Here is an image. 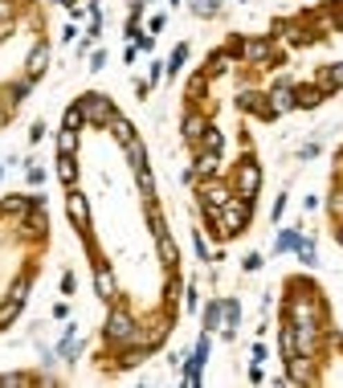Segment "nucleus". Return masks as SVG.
I'll use <instances>...</instances> for the list:
<instances>
[{
	"label": "nucleus",
	"instance_id": "2eb2a0df",
	"mask_svg": "<svg viewBox=\"0 0 343 388\" xmlns=\"http://www.w3.org/2000/svg\"><path fill=\"white\" fill-rule=\"evenodd\" d=\"M295 340H299V355H315L319 351V323H295Z\"/></svg>",
	"mask_w": 343,
	"mask_h": 388
},
{
	"label": "nucleus",
	"instance_id": "e433bc0d",
	"mask_svg": "<svg viewBox=\"0 0 343 388\" xmlns=\"http://www.w3.org/2000/svg\"><path fill=\"white\" fill-rule=\"evenodd\" d=\"M184 62H188V45L180 41L176 49H172V57H168V66H164V70H168V74H180V70H184Z\"/></svg>",
	"mask_w": 343,
	"mask_h": 388
},
{
	"label": "nucleus",
	"instance_id": "7ed1b4c3",
	"mask_svg": "<svg viewBox=\"0 0 343 388\" xmlns=\"http://www.w3.org/2000/svg\"><path fill=\"white\" fill-rule=\"evenodd\" d=\"M74 102L82 107L86 127H111V119L119 115V111H115V102H111L106 94H98V90H86V94H78Z\"/></svg>",
	"mask_w": 343,
	"mask_h": 388
},
{
	"label": "nucleus",
	"instance_id": "1a4fd4ad",
	"mask_svg": "<svg viewBox=\"0 0 343 388\" xmlns=\"http://www.w3.org/2000/svg\"><path fill=\"white\" fill-rule=\"evenodd\" d=\"M94 290L102 302H115L119 299V282H115V270L106 261H94Z\"/></svg>",
	"mask_w": 343,
	"mask_h": 388
},
{
	"label": "nucleus",
	"instance_id": "c03bdc74",
	"mask_svg": "<svg viewBox=\"0 0 343 388\" xmlns=\"http://www.w3.org/2000/svg\"><path fill=\"white\" fill-rule=\"evenodd\" d=\"M241 270H245V274L261 270V254H245V258H241Z\"/></svg>",
	"mask_w": 343,
	"mask_h": 388
},
{
	"label": "nucleus",
	"instance_id": "9b49d317",
	"mask_svg": "<svg viewBox=\"0 0 343 388\" xmlns=\"http://www.w3.org/2000/svg\"><path fill=\"white\" fill-rule=\"evenodd\" d=\"M180 131H184V139L196 147V143L205 139V131H209V115H201L196 107H188V111H184V119H180Z\"/></svg>",
	"mask_w": 343,
	"mask_h": 388
},
{
	"label": "nucleus",
	"instance_id": "f3484780",
	"mask_svg": "<svg viewBox=\"0 0 343 388\" xmlns=\"http://www.w3.org/2000/svg\"><path fill=\"white\" fill-rule=\"evenodd\" d=\"M156 254H160V261H164V270H176V266H180V250H176V241H172L168 229L156 233Z\"/></svg>",
	"mask_w": 343,
	"mask_h": 388
},
{
	"label": "nucleus",
	"instance_id": "0eeeda50",
	"mask_svg": "<svg viewBox=\"0 0 343 388\" xmlns=\"http://www.w3.org/2000/svg\"><path fill=\"white\" fill-rule=\"evenodd\" d=\"M237 107H241L245 115H257L261 123L278 119V115L270 111V94H261V90H241V94H237Z\"/></svg>",
	"mask_w": 343,
	"mask_h": 388
},
{
	"label": "nucleus",
	"instance_id": "a878e982",
	"mask_svg": "<svg viewBox=\"0 0 343 388\" xmlns=\"http://www.w3.org/2000/svg\"><path fill=\"white\" fill-rule=\"evenodd\" d=\"M123 151H127V164H131V172H139V168H147V147H143V139H139V135L131 139V143L123 147Z\"/></svg>",
	"mask_w": 343,
	"mask_h": 388
},
{
	"label": "nucleus",
	"instance_id": "c756f323",
	"mask_svg": "<svg viewBox=\"0 0 343 388\" xmlns=\"http://www.w3.org/2000/svg\"><path fill=\"white\" fill-rule=\"evenodd\" d=\"M21 306H25V302H17V299H8V295H4V302H0V331H4V327H12V323L21 319Z\"/></svg>",
	"mask_w": 343,
	"mask_h": 388
},
{
	"label": "nucleus",
	"instance_id": "7c9ffc66",
	"mask_svg": "<svg viewBox=\"0 0 343 388\" xmlns=\"http://www.w3.org/2000/svg\"><path fill=\"white\" fill-rule=\"evenodd\" d=\"M299 229H282V233H278V241H274V254H295V250H299Z\"/></svg>",
	"mask_w": 343,
	"mask_h": 388
},
{
	"label": "nucleus",
	"instance_id": "4c0bfd02",
	"mask_svg": "<svg viewBox=\"0 0 343 388\" xmlns=\"http://www.w3.org/2000/svg\"><path fill=\"white\" fill-rule=\"evenodd\" d=\"M21 385H37V376H25V372H4L0 388H21Z\"/></svg>",
	"mask_w": 343,
	"mask_h": 388
},
{
	"label": "nucleus",
	"instance_id": "5701e85b",
	"mask_svg": "<svg viewBox=\"0 0 343 388\" xmlns=\"http://www.w3.org/2000/svg\"><path fill=\"white\" fill-rule=\"evenodd\" d=\"M192 168H196V176H201V180L216 176V172H221V151H205V147H201V151H196V164H192Z\"/></svg>",
	"mask_w": 343,
	"mask_h": 388
},
{
	"label": "nucleus",
	"instance_id": "a19ab883",
	"mask_svg": "<svg viewBox=\"0 0 343 388\" xmlns=\"http://www.w3.org/2000/svg\"><path fill=\"white\" fill-rule=\"evenodd\" d=\"M209 331H205V335H201V340H196V347H192V360H196V364H209Z\"/></svg>",
	"mask_w": 343,
	"mask_h": 388
},
{
	"label": "nucleus",
	"instance_id": "680f3d73",
	"mask_svg": "<svg viewBox=\"0 0 343 388\" xmlns=\"http://www.w3.org/2000/svg\"><path fill=\"white\" fill-rule=\"evenodd\" d=\"M241 4H250V0H241Z\"/></svg>",
	"mask_w": 343,
	"mask_h": 388
},
{
	"label": "nucleus",
	"instance_id": "5fc2aeb1",
	"mask_svg": "<svg viewBox=\"0 0 343 388\" xmlns=\"http://www.w3.org/2000/svg\"><path fill=\"white\" fill-rule=\"evenodd\" d=\"M41 180H45V172H41V168H33V164H29V184H41Z\"/></svg>",
	"mask_w": 343,
	"mask_h": 388
},
{
	"label": "nucleus",
	"instance_id": "c9c22d12",
	"mask_svg": "<svg viewBox=\"0 0 343 388\" xmlns=\"http://www.w3.org/2000/svg\"><path fill=\"white\" fill-rule=\"evenodd\" d=\"M188 8H192L196 17H205V21H209V17L221 12V0H188Z\"/></svg>",
	"mask_w": 343,
	"mask_h": 388
},
{
	"label": "nucleus",
	"instance_id": "bf43d9fd",
	"mask_svg": "<svg viewBox=\"0 0 343 388\" xmlns=\"http://www.w3.org/2000/svg\"><path fill=\"white\" fill-rule=\"evenodd\" d=\"M62 8H70V12H78V0H57Z\"/></svg>",
	"mask_w": 343,
	"mask_h": 388
},
{
	"label": "nucleus",
	"instance_id": "58836bf2",
	"mask_svg": "<svg viewBox=\"0 0 343 388\" xmlns=\"http://www.w3.org/2000/svg\"><path fill=\"white\" fill-rule=\"evenodd\" d=\"M327 213L335 216V221H343V184L331 188V196H327Z\"/></svg>",
	"mask_w": 343,
	"mask_h": 388
},
{
	"label": "nucleus",
	"instance_id": "9d476101",
	"mask_svg": "<svg viewBox=\"0 0 343 388\" xmlns=\"http://www.w3.org/2000/svg\"><path fill=\"white\" fill-rule=\"evenodd\" d=\"M29 94H33V78L25 74V78H17V82H8V86L0 90V107H4V111H17Z\"/></svg>",
	"mask_w": 343,
	"mask_h": 388
},
{
	"label": "nucleus",
	"instance_id": "b1692460",
	"mask_svg": "<svg viewBox=\"0 0 343 388\" xmlns=\"http://www.w3.org/2000/svg\"><path fill=\"white\" fill-rule=\"evenodd\" d=\"M25 229H29V233H33L37 241H45V233H49V216H45V209H41V205L25 213Z\"/></svg>",
	"mask_w": 343,
	"mask_h": 388
},
{
	"label": "nucleus",
	"instance_id": "aec40b11",
	"mask_svg": "<svg viewBox=\"0 0 343 388\" xmlns=\"http://www.w3.org/2000/svg\"><path fill=\"white\" fill-rule=\"evenodd\" d=\"M278 351H282V364L290 355H299V340H295V323L290 319H282V327H278Z\"/></svg>",
	"mask_w": 343,
	"mask_h": 388
},
{
	"label": "nucleus",
	"instance_id": "cd10ccee",
	"mask_svg": "<svg viewBox=\"0 0 343 388\" xmlns=\"http://www.w3.org/2000/svg\"><path fill=\"white\" fill-rule=\"evenodd\" d=\"M111 135H115V143H119V147H127L131 139H135V127H131V119L115 115V119H111Z\"/></svg>",
	"mask_w": 343,
	"mask_h": 388
},
{
	"label": "nucleus",
	"instance_id": "473e14b6",
	"mask_svg": "<svg viewBox=\"0 0 343 388\" xmlns=\"http://www.w3.org/2000/svg\"><path fill=\"white\" fill-rule=\"evenodd\" d=\"M201 147H205V151H225V131H216L213 123H209V131H205V139L196 143V151H201Z\"/></svg>",
	"mask_w": 343,
	"mask_h": 388
},
{
	"label": "nucleus",
	"instance_id": "f8f14e48",
	"mask_svg": "<svg viewBox=\"0 0 343 388\" xmlns=\"http://www.w3.org/2000/svg\"><path fill=\"white\" fill-rule=\"evenodd\" d=\"M151 351H156V347H147V344H127L123 351H119V360H115V368H119V372H131V368H139V364H147V360H151Z\"/></svg>",
	"mask_w": 343,
	"mask_h": 388
},
{
	"label": "nucleus",
	"instance_id": "3c124183",
	"mask_svg": "<svg viewBox=\"0 0 343 388\" xmlns=\"http://www.w3.org/2000/svg\"><path fill=\"white\" fill-rule=\"evenodd\" d=\"M282 213H286V192H282V196L274 201V221H282Z\"/></svg>",
	"mask_w": 343,
	"mask_h": 388
},
{
	"label": "nucleus",
	"instance_id": "8fccbe9b",
	"mask_svg": "<svg viewBox=\"0 0 343 388\" xmlns=\"http://www.w3.org/2000/svg\"><path fill=\"white\" fill-rule=\"evenodd\" d=\"M184 306L196 311V306H201V295H196V290H184Z\"/></svg>",
	"mask_w": 343,
	"mask_h": 388
},
{
	"label": "nucleus",
	"instance_id": "72a5a7b5",
	"mask_svg": "<svg viewBox=\"0 0 343 388\" xmlns=\"http://www.w3.org/2000/svg\"><path fill=\"white\" fill-rule=\"evenodd\" d=\"M62 127H70V131H82V127H86V119H82V107H78V102H70V107L62 111Z\"/></svg>",
	"mask_w": 343,
	"mask_h": 388
},
{
	"label": "nucleus",
	"instance_id": "6e6552de",
	"mask_svg": "<svg viewBox=\"0 0 343 388\" xmlns=\"http://www.w3.org/2000/svg\"><path fill=\"white\" fill-rule=\"evenodd\" d=\"M270 111H274V115L299 111V107H295V82H290V78H278V82H274V90H270Z\"/></svg>",
	"mask_w": 343,
	"mask_h": 388
},
{
	"label": "nucleus",
	"instance_id": "ddd939ff",
	"mask_svg": "<svg viewBox=\"0 0 343 388\" xmlns=\"http://www.w3.org/2000/svg\"><path fill=\"white\" fill-rule=\"evenodd\" d=\"M323 98H327V90L319 86V82H295V107L299 111H315V107H323Z\"/></svg>",
	"mask_w": 343,
	"mask_h": 388
},
{
	"label": "nucleus",
	"instance_id": "4be33fe9",
	"mask_svg": "<svg viewBox=\"0 0 343 388\" xmlns=\"http://www.w3.org/2000/svg\"><path fill=\"white\" fill-rule=\"evenodd\" d=\"M184 98H188V102H192V107H196V102H205V98H209V78H205V74H201V70H196V74H188V82H184Z\"/></svg>",
	"mask_w": 343,
	"mask_h": 388
},
{
	"label": "nucleus",
	"instance_id": "a211bd4d",
	"mask_svg": "<svg viewBox=\"0 0 343 388\" xmlns=\"http://www.w3.org/2000/svg\"><path fill=\"white\" fill-rule=\"evenodd\" d=\"M237 323H241V306H237V299H221V331H225V340H233Z\"/></svg>",
	"mask_w": 343,
	"mask_h": 388
},
{
	"label": "nucleus",
	"instance_id": "49530a36",
	"mask_svg": "<svg viewBox=\"0 0 343 388\" xmlns=\"http://www.w3.org/2000/svg\"><path fill=\"white\" fill-rule=\"evenodd\" d=\"M102 66H106V49H94L90 53V70H102Z\"/></svg>",
	"mask_w": 343,
	"mask_h": 388
},
{
	"label": "nucleus",
	"instance_id": "2f4dec72",
	"mask_svg": "<svg viewBox=\"0 0 343 388\" xmlns=\"http://www.w3.org/2000/svg\"><path fill=\"white\" fill-rule=\"evenodd\" d=\"M135 188H139V196H143V201H156V176L147 172V168H139V172H135Z\"/></svg>",
	"mask_w": 343,
	"mask_h": 388
},
{
	"label": "nucleus",
	"instance_id": "864d4df0",
	"mask_svg": "<svg viewBox=\"0 0 343 388\" xmlns=\"http://www.w3.org/2000/svg\"><path fill=\"white\" fill-rule=\"evenodd\" d=\"M135 57H139V45H127V49H123V62H127V66H131Z\"/></svg>",
	"mask_w": 343,
	"mask_h": 388
},
{
	"label": "nucleus",
	"instance_id": "f03ea898",
	"mask_svg": "<svg viewBox=\"0 0 343 388\" xmlns=\"http://www.w3.org/2000/svg\"><path fill=\"white\" fill-rule=\"evenodd\" d=\"M250 216H254V196L233 192V196H229V205L221 209V237H241V233H245V225H250Z\"/></svg>",
	"mask_w": 343,
	"mask_h": 388
},
{
	"label": "nucleus",
	"instance_id": "dca6fc26",
	"mask_svg": "<svg viewBox=\"0 0 343 388\" xmlns=\"http://www.w3.org/2000/svg\"><path fill=\"white\" fill-rule=\"evenodd\" d=\"M229 62H233V57H229V49H213V53L205 57L201 74H205V78L213 82V78H221V74H229Z\"/></svg>",
	"mask_w": 343,
	"mask_h": 388
},
{
	"label": "nucleus",
	"instance_id": "f704fd0d",
	"mask_svg": "<svg viewBox=\"0 0 343 388\" xmlns=\"http://www.w3.org/2000/svg\"><path fill=\"white\" fill-rule=\"evenodd\" d=\"M205 331H209V335L221 331V299H213L209 306H205Z\"/></svg>",
	"mask_w": 343,
	"mask_h": 388
},
{
	"label": "nucleus",
	"instance_id": "4468645a",
	"mask_svg": "<svg viewBox=\"0 0 343 388\" xmlns=\"http://www.w3.org/2000/svg\"><path fill=\"white\" fill-rule=\"evenodd\" d=\"M66 213H70V221H74L78 229H86V221H90V201H86V192H78V188L66 192Z\"/></svg>",
	"mask_w": 343,
	"mask_h": 388
},
{
	"label": "nucleus",
	"instance_id": "4d7b16f0",
	"mask_svg": "<svg viewBox=\"0 0 343 388\" xmlns=\"http://www.w3.org/2000/svg\"><path fill=\"white\" fill-rule=\"evenodd\" d=\"M250 355H254V364H266V347H261V344H254V351H250Z\"/></svg>",
	"mask_w": 343,
	"mask_h": 388
},
{
	"label": "nucleus",
	"instance_id": "6ab92c4d",
	"mask_svg": "<svg viewBox=\"0 0 343 388\" xmlns=\"http://www.w3.org/2000/svg\"><path fill=\"white\" fill-rule=\"evenodd\" d=\"M45 70H49V45L37 41V45H33V53H29V66H25V74H29V78L37 82Z\"/></svg>",
	"mask_w": 343,
	"mask_h": 388
},
{
	"label": "nucleus",
	"instance_id": "412c9836",
	"mask_svg": "<svg viewBox=\"0 0 343 388\" xmlns=\"http://www.w3.org/2000/svg\"><path fill=\"white\" fill-rule=\"evenodd\" d=\"M315 82H319V86L327 90V94H335V90H343V62H331V66H323Z\"/></svg>",
	"mask_w": 343,
	"mask_h": 388
},
{
	"label": "nucleus",
	"instance_id": "a18cd8bd",
	"mask_svg": "<svg viewBox=\"0 0 343 388\" xmlns=\"http://www.w3.org/2000/svg\"><path fill=\"white\" fill-rule=\"evenodd\" d=\"M164 25H168V17H164V12H156V17H151V21H147V33H151V37H156V33H160V29H164Z\"/></svg>",
	"mask_w": 343,
	"mask_h": 388
},
{
	"label": "nucleus",
	"instance_id": "09e8293b",
	"mask_svg": "<svg viewBox=\"0 0 343 388\" xmlns=\"http://www.w3.org/2000/svg\"><path fill=\"white\" fill-rule=\"evenodd\" d=\"M164 74H168V70H164V62H151V70H147V78H151V82H160Z\"/></svg>",
	"mask_w": 343,
	"mask_h": 388
},
{
	"label": "nucleus",
	"instance_id": "423d86ee",
	"mask_svg": "<svg viewBox=\"0 0 343 388\" xmlns=\"http://www.w3.org/2000/svg\"><path fill=\"white\" fill-rule=\"evenodd\" d=\"M282 49L274 45V37H250V41H241V62H250V66H274V57H278Z\"/></svg>",
	"mask_w": 343,
	"mask_h": 388
},
{
	"label": "nucleus",
	"instance_id": "603ef678",
	"mask_svg": "<svg viewBox=\"0 0 343 388\" xmlns=\"http://www.w3.org/2000/svg\"><path fill=\"white\" fill-rule=\"evenodd\" d=\"M135 45H139V49H143V53H147V49H151V45H156V37H151V33H143V37H139V41H135Z\"/></svg>",
	"mask_w": 343,
	"mask_h": 388
},
{
	"label": "nucleus",
	"instance_id": "6e6d98bb",
	"mask_svg": "<svg viewBox=\"0 0 343 388\" xmlns=\"http://www.w3.org/2000/svg\"><path fill=\"white\" fill-rule=\"evenodd\" d=\"M29 139L37 143V139H45V123H33V131H29Z\"/></svg>",
	"mask_w": 343,
	"mask_h": 388
},
{
	"label": "nucleus",
	"instance_id": "bb28decb",
	"mask_svg": "<svg viewBox=\"0 0 343 388\" xmlns=\"http://www.w3.org/2000/svg\"><path fill=\"white\" fill-rule=\"evenodd\" d=\"M184 295V282H180V274L168 270V286H164V302H168V315H176V302Z\"/></svg>",
	"mask_w": 343,
	"mask_h": 388
},
{
	"label": "nucleus",
	"instance_id": "f257e3e1",
	"mask_svg": "<svg viewBox=\"0 0 343 388\" xmlns=\"http://www.w3.org/2000/svg\"><path fill=\"white\" fill-rule=\"evenodd\" d=\"M102 335H106V344H139V323H135V315H131L123 302H111V315H106V327H102Z\"/></svg>",
	"mask_w": 343,
	"mask_h": 388
},
{
	"label": "nucleus",
	"instance_id": "13d9d810",
	"mask_svg": "<svg viewBox=\"0 0 343 388\" xmlns=\"http://www.w3.org/2000/svg\"><path fill=\"white\" fill-rule=\"evenodd\" d=\"M8 119H12V111H4V107H0V131L8 127Z\"/></svg>",
	"mask_w": 343,
	"mask_h": 388
},
{
	"label": "nucleus",
	"instance_id": "20e7f679",
	"mask_svg": "<svg viewBox=\"0 0 343 388\" xmlns=\"http://www.w3.org/2000/svg\"><path fill=\"white\" fill-rule=\"evenodd\" d=\"M196 196H201V209L221 213V209L229 205V196H233V184H229V180H221V176H209V180H201V184H196Z\"/></svg>",
	"mask_w": 343,
	"mask_h": 388
},
{
	"label": "nucleus",
	"instance_id": "37998d69",
	"mask_svg": "<svg viewBox=\"0 0 343 388\" xmlns=\"http://www.w3.org/2000/svg\"><path fill=\"white\" fill-rule=\"evenodd\" d=\"M192 250L201 254V261H213V254H209V246H205V237H201V233H192Z\"/></svg>",
	"mask_w": 343,
	"mask_h": 388
},
{
	"label": "nucleus",
	"instance_id": "052dcab7",
	"mask_svg": "<svg viewBox=\"0 0 343 388\" xmlns=\"http://www.w3.org/2000/svg\"><path fill=\"white\" fill-rule=\"evenodd\" d=\"M335 241H340V246H343V221H340V229H335Z\"/></svg>",
	"mask_w": 343,
	"mask_h": 388
},
{
	"label": "nucleus",
	"instance_id": "393cba45",
	"mask_svg": "<svg viewBox=\"0 0 343 388\" xmlns=\"http://www.w3.org/2000/svg\"><path fill=\"white\" fill-rule=\"evenodd\" d=\"M53 172H57V180H62L66 188H74V184H78V160H74V156H57V168H53Z\"/></svg>",
	"mask_w": 343,
	"mask_h": 388
},
{
	"label": "nucleus",
	"instance_id": "c85d7f7f",
	"mask_svg": "<svg viewBox=\"0 0 343 388\" xmlns=\"http://www.w3.org/2000/svg\"><path fill=\"white\" fill-rule=\"evenodd\" d=\"M53 143H57V156H74V151H78V131L62 127L53 135Z\"/></svg>",
	"mask_w": 343,
	"mask_h": 388
},
{
	"label": "nucleus",
	"instance_id": "39448f33",
	"mask_svg": "<svg viewBox=\"0 0 343 388\" xmlns=\"http://www.w3.org/2000/svg\"><path fill=\"white\" fill-rule=\"evenodd\" d=\"M229 184H233V192H241V196H254L257 188H261V168H257L254 156H241V160H237Z\"/></svg>",
	"mask_w": 343,
	"mask_h": 388
},
{
	"label": "nucleus",
	"instance_id": "79ce46f5",
	"mask_svg": "<svg viewBox=\"0 0 343 388\" xmlns=\"http://www.w3.org/2000/svg\"><path fill=\"white\" fill-rule=\"evenodd\" d=\"M8 299H17V302L29 299V278H17V282L8 286Z\"/></svg>",
	"mask_w": 343,
	"mask_h": 388
},
{
	"label": "nucleus",
	"instance_id": "ea45409f",
	"mask_svg": "<svg viewBox=\"0 0 343 388\" xmlns=\"http://www.w3.org/2000/svg\"><path fill=\"white\" fill-rule=\"evenodd\" d=\"M295 254H299L302 266H315V241H310V237H299V250H295Z\"/></svg>",
	"mask_w": 343,
	"mask_h": 388
},
{
	"label": "nucleus",
	"instance_id": "de8ad7c7",
	"mask_svg": "<svg viewBox=\"0 0 343 388\" xmlns=\"http://www.w3.org/2000/svg\"><path fill=\"white\" fill-rule=\"evenodd\" d=\"M319 156V143H302L299 147V160H315Z\"/></svg>",
	"mask_w": 343,
	"mask_h": 388
}]
</instances>
